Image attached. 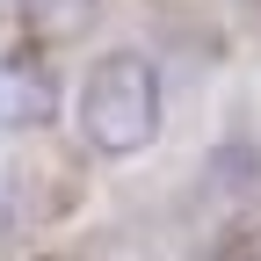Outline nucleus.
<instances>
[{
  "label": "nucleus",
  "instance_id": "1",
  "mask_svg": "<svg viewBox=\"0 0 261 261\" xmlns=\"http://www.w3.org/2000/svg\"><path fill=\"white\" fill-rule=\"evenodd\" d=\"M80 130L94 152H145L160 138V73L138 51H109L80 80Z\"/></svg>",
  "mask_w": 261,
  "mask_h": 261
},
{
  "label": "nucleus",
  "instance_id": "2",
  "mask_svg": "<svg viewBox=\"0 0 261 261\" xmlns=\"http://www.w3.org/2000/svg\"><path fill=\"white\" fill-rule=\"evenodd\" d=\"M51 109H58V94L37 65H0V130H29Z\"/></svg>",
  "mask_w": 261,
  "mask_h": 261
}]
</instances>
